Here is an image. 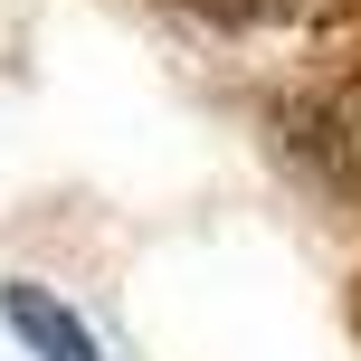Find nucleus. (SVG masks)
Wrapping results in <instances>:
<instances>
[{"label":"nucleus","mask_w":361,"mask_h":361,"mask_svg":"<svg viewBox=\"0 0 361 361\" xmlns=\"http://www.w3.org/2000/svg\"><path fill=\"white\" fill-rule=\"evenodd\" d=\"M190 19H219V29H247V19H267V10H286V0H180Z\"/></svg>","instance_id":"2"},{"label":"nucleus","mask_w":361,"mask_h":361,"mask_svg":"<svg viewBox=\"0 0 361 361\" xmlns=\"http://www.w3.org/2000/svg\"><path fill=\"white\" fill-rule=\"evenodd\" d=\"M0 324L29 343V361H105V352H95V333L76 324L48 286H29V276H10V286H0Z\"/></svg>","instance_id":"1"}]
</instances>
